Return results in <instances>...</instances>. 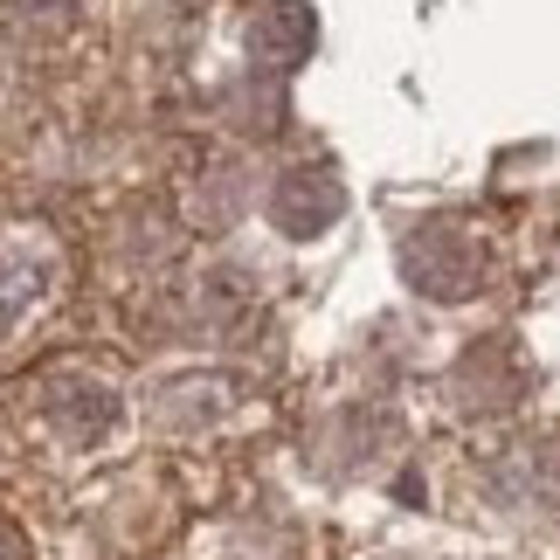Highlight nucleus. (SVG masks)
<instances>
[{
  "label": "nucleus",
  "instance_id": "1",
  "mask_svg": "<svg viewBox=\"0 0 560 560\" xmlns=\"http://www.w3.org/2000/svg\"><path fill=\"white\" fill-rule=\"evenodd\" d=\"M408 284H422L429 298H464L478 284V243L457 229H416L408 235Z\"/></svg>",
  "mask_w": 560,
  "mask_h": 560
},
{
  "label": "nucleus",
  "instance_id": "2",
  "mask_svg": "<svg viewBox=\"0 0 560 560\" xmlns=\"http://www.w3.org/2000/svg\"><path fill=\"white\" fill-rule=\"evenodd\" d=\"M42 416H49V429H62L70 443H97L118 429V395L91 374H56L49 387H42Z\"/></svg>",
  "mask_w": 560,
  "mask_h": 560
},
{
  "label": "nucleus",
  "instance_id": "3",
  "mask_svg": "<svg viewBox=\"0 0 560 560\" xmlns=\"http://www.w3.org/2000/svg\"><path fill=\"white\" fill-rule=\"evenodd\" d=\"M270 214H277V229H284V235L326 229L332 214H339V187H332V174H312V166H298V174L270 194Z\"/></svg>",
  "mask_w": 560,
  "mask_h": 560
},
{
  "label": "nucleus",
  "instance_id": "4",
  "mask_svg": "<svg viewBox=\"0 0 560 560\" xmlns=\"http://www.w3.org/2000/svg\"><path fill=\"white\" fill-rule=\"evenodd\" d=\"M249 42H256V56H270V62H284V70H291V62L312 49V14L298 8V0H277V8L256 14V35Z\"/></svg>",
  "mask_w": 560,
  "mask_h": 560
}]
</instances>
